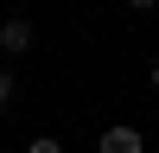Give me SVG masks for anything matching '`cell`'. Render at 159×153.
Segmentation results:
<instances>
[{"mask_svg": "<svg viewBox=\"0 0 159 153\" xmlns=\"http://www.w3.org/2000/svg\"><path fill=\"white\" fill-rule=\"evenodd\" d=\"M96 153H147V134H140L134 121H108L96 140Z\"/></svg>", "mask_w": 159, "mask_h": 153, "instance_id": "obj_1", "label": "cell"}, {"mask_svg": "<svg viewBox=\"0 0 159 153\" xmlns=\"http://www.w3.org/2000/svg\"><path fill=\"white\" fill-rule=\"evenodd\" d=\"M38 45V26L32 19H0V58H25Z\"/></svg>", "mask_w": 159, "mask_h": 153, "instance_id": "obj_2", "label": "cell"}, {"mask_svg": "<svg viewBox=\"0 0 159 153\" xmlns=\"http://www.w3.org/2000/svg\"><path fill=\"white\" fill-rule=\"evenodd\" d=\"M25 153H64V140H51V134H38V140H32Z\"/></svg>", "mask_w": 159, "mask_h": 153, "instance_id": "obj_3", "label": "cell"}, {"mask_svg": "<svg viewBox=\"0 0 159 153\" xmlns=\"http://www.w3.org/2000/svg\"><path fill=\"white\" fill-rule=\"evenodd\" d=\"M13 89H19V83H13V70H0V109L13 102Z\"/></svg>", "mask_w": 159, "mask_h": 153, "instance_id": "obj_4", "label": "cell"}, {"mask_svg": "<svg viewBox=\"0 0 159 153\" xmlns=\"http://www.w3.org/2000/svg\"><path fill=\"white\" fill-rule=\"evenodd\" d=\"M147 83H153V89H159V58H153V64H147Z\"/></svg>", "mask_w": 159, "mask_h": 153, "instance_id": "obj_5", "label": "cell"}, {"mask_svg": "<svg viewBox=\"0 0 159 153\" xmlns=\"http://www.w3.org/2000/svg\"><path fill=\"white\" fill-rule=\"evenodd\" d=\"M127 7H134V13H147V7H159V0H127Z\"/></svg>", "mask_w": 159, "mask_h": 153, "instance_id": "obj_6", "label": "cell"}]
</instances>
